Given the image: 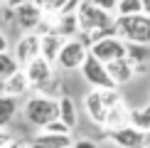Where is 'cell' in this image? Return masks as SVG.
I'll return each mask as SVG.
<instances>
[{
	"instance_id": "obj_16",
	"label": "cell",
	"mask_w": 150,
	"mask_h": 148,
	"mask_svg": "<svg viewBox=\"0 0 150 148\" xmlns=\"http://www.w3.org/2000/svg\"><path fill=\"white\" fill-rule=\"evenodd\" d=\"M30 91V84H27V77H25V72H15L12 77H8L3 82V94L5 96H12V99H20Z\"/></svg>"
},
{
	"instance_id": "obj_27",
	"label": "cell",
	"mask_w": 150,
	"mask_h": 148,
	"mask_svg": "<svg viewBox=\"0 0 150 148\" xmlns=\"http://www.w3.org/2000/svg\"><path fill=\"white\" fill-rule=\"evenodd\" d=\"M12 141H15V136H12L8 128H0V148H8Z\"/></svg>"
},
{
	"instance_id": "obj_28",
	"label": "cell",
	"mask_w": 150,
	"mask_h": 148,
	"mask_svg": "<svg viewBox=\"0 0 150 148\" xmlns=\"http://www.w3.org/2000/svg\"><path fill=\"white\" fill-rule=\"evenodd\" d=\"M71 148H98L96 141H91V138H76L71 143Z\"/></svg>"
},
{
	"instance_id": "obj_1",
	"label": "cell",
	"mask_w": 150,
	"mask_h": 148,
	"mask_svg": "<svg viewBox=\"0 0 150 148\" xmlns=\"http://www.w3.org/2000/svg\"><path fill=\"white\" fill-rule=\"evenodd\" d=\"M113 20L116 15L98 10L96 5H91L89 0H79L76 5V22H79V40L86 47H91L93 42L103 40V37L116 35L113 32Z\"/></svg>"
},
{
	"instance_id": "obj_30",
	"label": "cell",
	"mask_w": 150,
	"mask_h": 148,
	"mask_svg": "<svg viewBox=\"0 0 150 148\" xmlns=\"http://www.w3.org/2000/svg\"><path fill=\"white\" fill-rule=\"evenodd\" d=\"M8 47H10V42H8V35L0 30V52H8Z\"/></svg>"
},
{
	"instance_id": "obj_20",
	"label": "cell",
	"mask_w": 150,
	"mask_h": 148,
	"mask_svg": "<svg viewBox=\"0 0 150 148\" xmlns=\"http://www.w3.org/2000/svg\"><path fill=\"white\" fill-rule=\"evenodd\" d=\"M128 111H130V109L126 106V101L118 104V106H113V109H108L103 131H106V128H121V126H126V123H128Z\"/></svg>"
},
{
	"instance_id": "obj_24",
	"label": "cell",
	"mask_w": 150,
	"mask_h": 148,
	"mask_svg": "<svg viewBox=\"0 0 150 148\" xmlns=\"http://www.w3.org/2000/svg\"><path fill=\"white\" fill-rule=\"evenodd\" d=\"M35 3L40 5V10L45 12V15H59V12L67 8L69 0H35Z\"/></svg>"
},
{
	"instance_id": "obj_18",
	"label": "cell",
	"mask_w": 150,
	"mask_h": 148,
	"mask_svg": "<svg viewBox=\"0 0 150 148\" xmlns=\"http://www.w3.org/2000/svg\"><path fill=\"white\" fill-rule=\"evenodd\" d=\"M17 111H20V99L0 94V128H8L10 123L15 121Z\"/></svg>"
},
{
	"instance_id": "obj_3",
	"label": "cell",
	"mask_w": 150,
	"mask_h": 148,
	"mask_svg": "<svg viewBox=\"0 0 150 148\" xmlns=\"http://www.w3.org/2000/svg\"><path fill=\"white\" fill-rule=\"evenodd\" d=\"M113 32L126 45H150V15L140 12L130 17H116Z\"/></svg>"
},
{
	"instance_id": "obj_7",
	"label": "cell",
	"mask_w": 150,
	"mask_h": 148,
	"mask_svg": "<svg viewBox=\"0 0 150 148\" xmlns=\"http://www.w3.org/2000/svg\"><path fill=\"white\" fill-rule=\"evenodd\" d=\"M89 54L96 57L98 62H103V64H111V62H116V59H126V42L118 40L116 35L103 37V40L93 42L89 47Z\"/></svg>"
},
{
	"instance_id": "obj_13",
	"label": "cell",
	"mask_w": 150,
	"mask_h": 148,
	"mask_svg": "<svg viewBox=\"0 0 150 148\" xmlns=\"http://www.w3.org/2000/svg\"><path fill=\"white\" fill-rule=\"evenodd\" d=\"M106 72H108L111 82L116 84V89L123 86V84H130L133 77H135V69H133V64H130L128 59H116V62H111V64H106Z\"/></svg>"
},
{
	"instance_id": "obj_31",
	"label": "cell",
	"mask_w": 150,
	"mask_h": 148,
	"mask_svg": "<svg viewBox=\"0 0 150 148\" xmlns=\"http://www.w3.org/2000/svg\"><path fill=\"white\" fill-rule=\"evenodd\" d=\"M8 148H27V143H25V141H20V138H15V141H12V143H10Z\"/></svg>"
},
{
	"instance_id": "obj_32",
	"label": "cell",
	"mask_w": 150,
	"mask_h": 148,
	"mask_svg": "<svg viewBox=\"0 0 150 148\" xmlns=\"http://www.w3.org/2000/svg\"><path fill=\"white\" fill-rule=\"evenodd\" d=\"M140 3H143V12L150 15V0H140Z\"/></svg>"
},
{
	"instance_id": "obj_10",
	"label": "cell",
	"mask_w": 150,
	"mask_h": 148,
	"mask_svg": "<svg viewBox=\"0 0 150 148\" xmlns=\"http://www.w3.org/2000/svg\"><path fill=\"white\" fill-rule=\"evenodd\" d=\"M12 57L17 59L20 67H27L32 59H37L40 57V35L37 32H22V37L15 42Z\"/></svg>"
},
{
	"instance_id": "obj_25",
	"label": "cell",
	"mask_w": 150,
	"mask_h": 148,
	"mask_svg": "<svg viewBox=\"0 0 150 148\" xmlns=\"http://www.w3.org/2000/svg\"><path fill=\"white\" fill-rule=\"evenodd\" d=\"M42 131H45V133H52V136H71V128L67 126L64 121H59V119H54L52 123H47Z\"/></svg>"
},
{
	"instance_id": "obj_17",
	"label": "cell",
	"mask_w": 150,
	"mask_h": 148,
	"mask_svg": "<svg viewBox=\"0 0 150 148\" xmlns=\"http://www.w3.org/2000/svg\"><path fill=\"white\" fill-rule=\"evenodd\" d=\"M57 104H59V121H64L67 126L71 128H76V123H79V111H76V101H74L71 96H67V94H62L57 96Z\"/></svg>"
},
{
	"instance_id": "obj_6",
	"label": "cell",
	"mask_w": 150,
	"mask_h": 148,
	"mask_svg": "<svg viewBox=\"0 0 150 148\" xmlns=\"http://www.w3.org/2000/svg\"><path fill=\"white\" fill-rule=\"evenodd\" d=\"M81 77H84V82L91 86V89H116V84L111 82V77H108V72H106V64L103 62H98L96 57H86L84 59V64H81Z\"/></svg>"
},
{
	"instance_id": "obj_23",
	"label": "cell",
	"mask_w": 150,
	"mask_h": 148,
	"mask_svg": "<svg viewBox=\"0 0 150 148\" xmlns=\"http://www.w3.org/2000/svg\"><path fill=\"white\" fill-rule=\"evenodd\" d=\"M143 12V3L140 0H118L116 5V17H130V15H140Z\"/></svg>"
},
{
	"instance_id": "obj_9",
	"label": "cell",
	"mask_w": 150,
	"mask_h": 148,
	"mask_svg": "<svg viewBox=\"0 0 150 148\" xmlns=\"http://www.w3.org/2000/svg\"><path fill=\"white\" fill-rule=\"evenodd\" d=\"M12 17H15L17 27H20L22 32H35V30L40 27V22L45 20V12H42L40 5L32 0V3H25L20 8H15L12 10Z\"/></svg>"
},
{
	"instance_id": "obj_29",
	"label": "cell",
	"mask_w": 150,
	"mask_h": 148,
	"mask_svg": "<svg viewBox=\"0 0 150 148\" xmlns=\"http://www.w3.org/2000/svg\"><path fill=\"white\" fill-rule=\"evenodd\" d=\"M25 3H32V0H5V8L15 10V8H20V5H25Z\"/></svg>"
},
{
	"instance_id": "obj_8",
	"label": "cell",
	"mask_w": 150,
	"mask_h": 148,
	"mask_svg": "<svg viewBox=\"0 0 150 148\" xmlns=\"http://www.w3.org/2000/svg\"><path fill=\"white\" fill-rule=\"evenodd\" d=\"M103 138L108 143H113L116 148H143V143H145V133L133 128L130 123H126L121 128H106Z\"/></svg>"
},
{
	"instance_id": "obj_33",
	"label": "cell",
	"mask_w": 150,
	"mask_h": 148,
	"mask_svg": "<svg viewBox=\"0 0 150 148\" xmlns=\"http://www.w3.org/2000/svg\"><path fill=\"white\" fill-rule=\"evenodd\" d=\"M0 5H5V0H0Z\"/></svg>"
},
{
	"instance_id": "obj_15",
	"label": "cell",
	"mask_w": 150,
	"mask_h": 148,
	"mask_svg": "<svg viewBox=\"0 0 150 148\" xmlns=\"http://www.w3.org/2000/svg\"><path fill=\"white\" fill-rule=\"evenodd\" d=\"M71 136H52V133H35L32 141H27V148H71Z\"/></svg>"
},
{
	"instance_id": "obj_14",
	"label": "cell",
	"mask_w": 150,
	"mask_h": 148,
	"mask_svg": "<svg viewBox=\"0 0 150 148\" xmlns=\"http://www.w3.org/2000/svg\"><path fill=\"white\" fill-rule=\"evenodd\" d=\"M64 42L67 40H62V37L54 35V32L40 35V57L47 59L49 64H54L57 57H59V52H62V47H64Z\"/></svg>"
},
{
	"instance_id": "obj_11",
	"label": "cell",
	"mask_w": 150,
	"mask_h": 148,
	"mask_svg": "<svg viewBox=\"0 0 150 148\" xmlns=\"http://www.w3.org/2000/svg\"><path fill=\"white\" fill-rule=\"evenodd\" d=\"M84 111H86V116H89V121L93 123V126H98V128L106 126V114H108V109L103 106V99H101V91H98V89L86 91V96H84Z\"/></svg>"
},
{
	"instance_id": "obj_12",
	"label": "cell",
	"mask_w": 150,
	"mask_h": 148,
	"mask_svg": "<svg viewBox=\"0 0 150 148\" xmlns=\"http://www.w3.org/2000/svg\"><path fill=\"white\" fill-rule=\"evenodd\" d=\"M52 32L59 35L62 40H76L79 37L76 12H59V15H52Z\"/></svg>"
},
{
	"instance_id": "obj_21",
	"label": "cell",
	"mask_w": 150,
	"mask_h": 148,
	"mask_svg": "<svg viewBox=\"0 0 150 148\" xmlns=\"http://www.w3.org/2000/svg\"><path fill=\"white\" fill-rule=\"evenodd\" d=\"M126 59L130 64H148L150 62V45H126Z\"/></svg>"
},
{
	"instance_id": "obj_19",
	"label": "cell",
	"mask_w": 150,
	"mask_h": 148,
	"mask_svg": "<svg viewBox=\"0 0 150 148\" xmlns=\"http://www.w3.org/2000/svg\"><path fill=\"white\" fill-rule=\"evenodd\" d=\"M128 123L143 133H150V104L140 106V109H130L128 111Z\"/></svg>"
},
{
	"instance_id": "obj_22",
	"label": "cell",
	"mask_w": 150,
	"mask_h": 148,
	"mask_svg": "<svg viewBox=\"0 0 150 148\" xmlns=\"http://www.w3.org/2000/svg\"><path fill=\"white\" fill-rule=\"evenodd\" d=\"M22 67L17 64V59L10 52H0V82H5L8 77H12L15 72H20Z\"/></svg>"
},
{
	"instance_id": "obj_5",
	"label": "cell",
	"mask_w": 150,
	"mask_h": 148,
	"mask_svg": "<svg viewBox=\"0 0 150 148\" xmlns=\"http://www.w3.org/2000/svg\"><path fill=\"white\" fill-rule=\"evenodd\" d=\"M86 57H89V47L76 37V40L64 42V47H62V52H59V57H57L54 64L59 69H64V72H76V69H81V64H84Z\"/></svg>"
},
{
	"instance_id": "obj_2",
	"label": "cell",
	"mask_w": 150,
	"mask_h": 148,
	"mask_svg": "<svg viewBox=\"0 0 150 148\" xmlns=\"http://www.w3.org/2000/svg\"><path fill=\"white\" fill-rule=\"evenodd\" d=\"M22 116L30 126L35 128H45L47 123H52L54 119H59V104H57V96L52 94H32L25 99L22 104Z\"/></svg>"
},
{
	"instance_id": "obj_26",
	"label": "cell",
	"mask_w": 150,
	"mask_h": 148,
	"mask_svg": "<svg viewBox=\"0 0 150 148\" xmlns=\"http://www.w3.org/2000/svg\"><path fill=\"white\" fill-rule=\"evenodd\" d=\"M91 5H96L98 10H103V12H111L113 15L116 12V5H118V0H89Z\"/></svg>"
},
{
	"instance_id": "obj_4",
	"label": "cell",
	"mask_w": 150,
	"mask_h": 148,
	"mask_svg": "<svg viewBox=\"0 0 150 148\" xmlns=\"http://www.w3.org/2000/svg\"><path fill=\"white\" fill-rule=\"evenodd\" d=\"M25 77H27L30 91H37V94H47V89L54 84V64H49L47 59L37 57L32 59L27 67H22Z\"/></svg>"
}]
</instances>
